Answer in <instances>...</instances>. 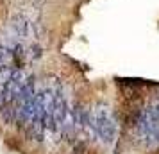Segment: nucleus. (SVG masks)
Instances as JSON below:
<instances>
[{
  "label": "nucleus",
  "mask_w": 159,
  "mask_h": 154,
  "mask_svg": "<svg viewBox=\"0 0 159 154\" xmlns=\"http://www.w3.org/2000/svg\"><path fill=\"white\" fill-rule=\"evenodd\" d=\"M138 133L148 147L159 145V102L147 106L138 118Z\"/></svg>",
  "instance_id": "f257e3e1"
},
{
  "label": "nucleus",
  "mask_w": 159,
  "mask_h": 154,
  "mask_svg": "<svg viewBox=\"0 0 159 154\" xmlns=\"http://www.w3.org/2000/svg\"><path fill=\"white\" fill-rule=\"evenodd\" d=\"M91 127H93V133L104 143H113L115 142L116 124L107 106L98 104L93 110V113H91Z\"/></svg>",
  "instance_id": "f03ea898"
},
{
  "label": "nucleus",
  "mask_w": 159,
  "mask_h": 154,
  "mask_svg": "<svg viewBox=\"0 0 159 154\" xmlns=\"http://www.w3.org/2000/svg\"><path fill=\"white\" fill-rule=\"evenodd\" d=\"M13 30H15V36L20 38V40H27V38L32 36V23L30 20L23 18V16H18L13 22Z\"/></svg>",
  "instance_id": "7ed1b4c3"
}]
</instances>
